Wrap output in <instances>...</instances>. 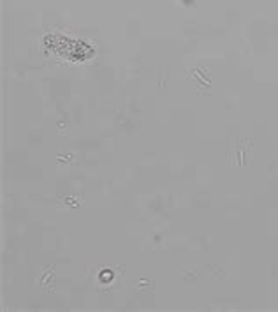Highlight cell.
<instances>
[{
  "instance_id": "1",
  "label": "cell",
  "mask_w": 278,
  "mask_h": 312,
  "mask_svg": "<svg viewBox=\"0 0 278 312\" xmlns=\"http://www.w3.org/2000/svg\"><path fill=\"white\" fill-rule=\"evenodd\" d=\"M250 139H231L227 148V159H231V164L246 166L250 159Z\"/></svg>"
}]
</instances>
